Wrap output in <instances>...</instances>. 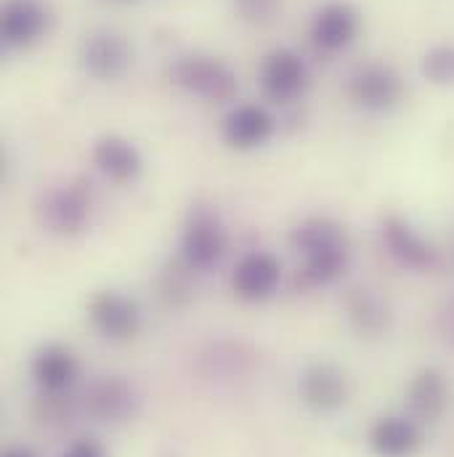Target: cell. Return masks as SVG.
<instances>
[{
    "label": "cell",
    "mask_w": 454,
    "mask_h": 457,
    "mask_svg": "<svg viewBox=\"0 0 454 457\" xmlns=\"http://www.w3.org/2000/svg\"><path fill=\"white\" fill-rule=\"evenodd\" d=\"M369 450L377 457H415L420 453L425 434L423 423L407 415H383L369 428Z\"/></svg>",
    "instance_id": "2e32d148"
},
{
    "label": "cell",
    "mask_w": 454,
    "mask_h": 457,
    "mask_svg": "<svg viewBox=\"0 0 454 457\" xmlns=\"http://www.w3.org/2000/svg\"><path fill=\"white\" fill-rule=\"evenodd\" d=\"M78 59L86 75H91L99 83H112L120 80L130 64H133V48L125 40V35H120L117 29H94L80 40L78 48Z\"/></svg>",
    "instance_id": "9c48e42d"
},
{
    "label": "cell",
    "mask_w": 454,
    "mask_h": 457,
    "mask_svg": "<svg viewBox=\"0 0 454 457\" xmlns=\"http://www.w3.org/2000/svg\"><path fill=\"white\" fill-rule=\"evenodd\" d=\"M450 402H452V386H450V378L439 367H425L409 380L407 412L417 423L428 426V423L442 420Z\"/></svg>",
    "instance_id": "e0dca14e"
},
{
    "label": "cell",
    "mask_w": 454,
    "mask_h": 457,
    "mask_svg": "<svg viewBox=\"0 0 454 457\" xmlns=\"http://www.w3.org/2000/svg\"><path fill=\"white\" fill-rule=\"evenodd\" d=\"M444 322H447V338H452L454 343V298L450 303V309L444 312Z\"/></svg>",
    "instance_id": "d4e9b609"
},
{
    "label": "cell",
    "mask_w": 454,
    "mask_h": 457,
    "mask_svg": "<svg viewBox=\"0 0 454 457\" xmlns=\"http://www.w3.org/2000/svg\"><path fill=\"white\" fill-rule=\"evenodd\" d=\"M290 247L301 258L295 282L303 290L333 287L351 263V242L341 221L330 216H309L287 234Z\"/></svg>",
    "instance_id": "6da1fadb"
},
{
    "label": "cell",
    "mask_w": 454,
    "mask_h": 457,
    "mask_svg": "<svg viewBox=\"0 0 454 457\" xmlns=\"http://www.w3.org/2000/svg\"><path fill=\"white\" fill-rule=\"evenodd\" d=\"M258 86L271 104H293L309 88V64L293 48H274L260 62Z\"/></svg>",
    "instance_id": "ba28073f"
},
{
    "label": "cell",
    "mask_w": 454,
    "mask_h": 457,
    "mask_svg": "<svg viewBox=\"0 0 454 457\" xmlns=\"http://www.w3.org/2000/svg\"><path fill=\"white\" fill-rule=\"evenodd\" d=\"M94 216V192L86 181H70L45 189L35 203V219L54 237L83 234Z\"/></svg>",
    "instance_id": "277c9868"
},
{
    "label": "cell",
    "mask_w": 454,
    "mask_h": 457,
    "mask_svg": "<svg viewBox=\"0 0 454 457\" xmlns=\"http://www.w3.org/2000/svg\"><path fill=\"white\" fill-rule=\"evenodd\" d=\"M29 370L40 394H64L78 378V359L70 348L45 343L35 351Z\"/></svg>",
    "instance_id": "ffe728a7"
},
{
    "label": "cell",
    "mask_w": 454,
    "mask_h": 457,
    "mask_svg": "<svg viewBox=\"0 0 454 457\" xmlns=\"http://www.w3.org/2000/svg\"><path fill=\"white\" fill-rule=\"evenodd\" d=\"M51 13L43 0H3L0 8V40L11 51H21L43 40Z\"/></svg>",
    "instance_id": "7c38bea8"
},
{
    "label": "cell",
    "mask_w": 454,
    "mask_h": 457,
    "mask_svg": "<svg viewBox=\"0 0 454 457\" xmlns=\"http://www.w3.org/2000/svg\"><path fill=\"white\" fill-rule=\"evenodd\" d=\"M359 29L361 13L356 11V5H351L348 0H330L314 13L309 37L322 54H341L356 40Z\"/></svg>",
    "instance_id": "4fadbf2b"
},
{
    "label": "cell",
    "mask_w": 454,
    "mask_h": 457,
    "mask_svg": "<svg viewBox=\"0 0 454 457\" xmlns=\"http://www.w3.org/2000/svg\"><path fill=\"white\" fill-rule=\"evenodd\" d=\"M88 325L99 338L110 343H128L141 333L144 314L136 298L120 290H99L86 309Z\"/></svg>",
    "instance_id": "52a82bcc"
},
{
    "label": "cell",
    "mask_w": 454,
    "mask_h": 457,
    "mask_svg": "<svg viewBox=\"0 0 454 457\" xmlns=\"http://www.w3.org/2000/svg\"><path fill=\"white\" fill-rule=\"evenodd\" d=\"M189 274H194L184 261H178L176 266H170L165 274H162V279H160V293H162V298L170 303V306H181V303H186L189 301Z\"/></svg>",
    "instance_id": "7402d4cb"
},
{
    "label": "cell",
    "mask_w": 454,
    "mask_h": 457,
    "mask_svg": "<svg viewBox=\"0 0 454 457\" xmlns=\"http://www.w3.org/2000/svg\"><path fill=\"white\" fill-rule=\"evenodd\" d=\"M277 130V120L260 104H236L221 122V136L231 149L250 152L263 146Z\"/></svg>",
    "instance_id": "ac0fdd59"
},
{
    "label": "cell",
    "mask_w": 454,
    "mask_h": 457,
    "mask_svg": "<svg viewBox=\"0 0 454 457\" xmlns=\"http://www.w3.org/2000/svg\"><path fill=\"white\" fill-rule=\"evenodd\" d=\"M114 3H128V0H114Z\"/></svg>",
    "instance_id": "4316f807"
},
{
    "label": "cell",
    "mask_w": 454,
    "mask_h": 457,
    "mask_svg": "<svg viewBox=\"0 0 454 457\" xmlns=\"http://www.w3.org/2000/svg\"><path fill=\"white\" fill-rule=\"evenodd\" d=\"M301 402L317 415H333L348 402V375L333 361H314L298 380Z\"/></svg>",
    "instance_id": "8fae6325"
},
{
    "label": "cell",
    "mask_w": 454,
    "mask_h": 457,
    "mask_svg": "<svg viewBox=\"0 0 454 457\" xmlns=\"http://www.w3.org/2000/svg\"><path fill=\"white\" fill-rule=\"evenodd\" d=\"M345 94L364 112H391L404 99V80L391 64L369 62L348 75Z\"/></svg>",
    "instance_id": "8992f818"
},
{
    "label": "cell",
    "mask_w": 454,
    "mask_h": 457,
    "mask_svg": "<svg viewBox=\"0 0 454 457\" xmlns=\"http://www.w3.org/2000/svg\"><path fill=\"white\" fill-rule=\"evenodd\" d=\"M91 162L107 181L120 184V187L136 184L144 173V154L138 152V146L133 141H128L125 136H117V133L99 136L94 141Z\"/></svg>",
    "instance_id": "5bb4252c"
},
{
    "label": "cell",
    "mask_w": 454,
    "mask_h": 457,
    "mask_svg": "<svg viewBox=\"0 0 454 457\" xmlns=\"http://www.w3.org/2000/svg\"><path fill=\"white\" fill-rule=\"evenodd\" d=\"M138 410V394L136 388L120 378V375H104L86 391V412L96 423H125Z\"/></svg>",
    "instance_id": "9a60e30c"
},
{
    "label": "cell",
    "mask_w": 454,
    "mask_h": 457,
    "mask_svg": "<svg viewBox=\"0 0 454 457\" xmlns=\"http://www.w3.org/2000/svg\"><path fill=\"white\" fill-rule=\"evenodd\" d=\"M420 75L439 88H454V43H439L420 59Z\"/></svg>",
    "instance_id": "44dd1931"
},
{
    "label": "cell",
    "mask_w": 454,
    "mask_h": 457,
    "mask_svg": "<svg viewBox=\"0 0 454 457\" xmlns=\"http://www.w3.org/2000/svg\"><path fill=\"white\" fill-rule=\"evenodd\" d=\"M3 457H35L27 447H8L5 453H3Z\"/></svg>",
    "instance_id": "484cf974"
},
{
    "label": "cell",
    "mask_w": 454,
    "mask_h": 457,
    "mask_svg": "<svg viewBox=\"0 0 454 457\" xmlns=\"http://www.w3.org/2000/svg\"><path fill=\"white\" fill-rule=\"evenodd\" d=\"M231 3L239 19L250 24H268L282 8V0H231Z\"/></svg>",
    "instance_id": "603a6c76"
},
{
    "label": "cell",
    "mask_w": 454,
    "mask_h": 457,
    "mask_svg": "<svg viewBox=\"0 0 454 457\" xmlns=\"http://www.w3.org/2000/svg\"><path fill=\"white\" fill-rule=\"evenodd\" d=\"M62 457H107V453L96 439H78L64 450Z\"/></svg>",
    "instance_id": "cb8c5ba5"
},
{
    "label": "cell",
    "mask_w": 454,
    "mask_h": 457,
    "mask_svg": "<svg viewBox=\"0 0 454 457\" xmlns=\"http://www.w3.org/2000/svg\"><path fill=\"white\" fill-rule=\"evenodd\" d=\"M228 250V231L213 205H192L181 227L178 258L194 271L208 274L221 266Z\"/></svg>",
    "instance_id": "7a4b0ae2"
},
{
    "label": "cell",
    "mask_w": 454,
    "mask_h": 457,
    "mask_svg": "<svg viewBox=\"0 0 454 457\" xmlns=\"http://www.w3.org/2000/svg\"><path fill=\"white\" fill-rule=\"evenodd\" d=\"M282 285V261L271 250H247L231 269V290L244 303L268 301Z\"/></svg>",
    "instance_id": "30bf717a"
},
{
    "label": "cell",
    "mask_w": 454,
    "mask_h": 457,
    "mask_svg": "<svg viewBox=\"0 0 454 457\" xmlns=\"http://www.w3.org/2000/svg\"><path fill=\"white\" fill-rule=\"evenodd\" d=\"M377 234L385 255L399 269L412 274H431L442 266V250L404 216H383Z\"/></svg>",
    "instance_id": "5b68a950"
},
{
    "label": "cell",
    "mask_w": 454,
    "mask_h": 457,
    "mask_svg": "<svg viewBox=\"0 0 454 457\" xmlns=\"http://www.w3.org/2000/svg\"><path fill=\"white\" fill-rule=\"evenodd\" d=\"M170 80L184 94L210 104H228L239 91L234 67L213 54H181L170 64Z\"/></svg>",
    "instance_id": "3957f363"
},
{
    "label": "cell",
    "mask_w": 454,
    "mask_h": 457,
    "mask_svg": "<svg viewBox=\"0 0 454 457\" xmlns=\"http://www.w3.org/2000/svg\"><path fill=\"white\" fill-rule=\"evenodd\" d=\"M343 314L348 328L359 336V338H380L391 330V306L372 290L364 285H356L345 293L343 298Z\"/></svg>",
    "instance_id": "d6986e66"
}]
</instances>
